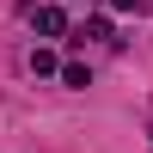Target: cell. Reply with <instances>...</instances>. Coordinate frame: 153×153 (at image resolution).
<instances>
[{"instance_id":"6da1fadb","label":"cell","mask_w":153,"mask_h":153,"mask_svg":"<svg viewBox=\"0 0 153 153\" xmlns=\"http://www.w3.org/2000/svg\"><path fill=\"white\" fill-rule=\"evenodd\" d=\"M37 31L43 37H68V12L61 6H37Z\"/></svg>"},{"instance_id":"7a4b0ae2","label":"cell","mask_w":153,"mask_h":153,"mask_svg":"<svg viewBox=\"0 0 153 153\" xmlns=\"http://www.w3.org/2000/svg\"><path fill=\"white\" fill-rule=\"evenodd\" d=\"M61 86L86 92V86H92V68H86V61H61Z\"/></svg>"},{"instance_id":"3957f363","label":"cell","mask_w":153,"mask_h":153,"mask_svg":"<svg viewBox=\"0 0 153 153\" xmlns=\"http://www.w3.org/2000/svg\"><path fill=\"white\" fill-rule=\"evenodd\" d=\"M31 74H61V55L37 43V49H31Z\"/></svg>"},{"instance_id":"277c9868","label":"cell","mask_w":153,"mask_h":153,"mask_svg":"<svg viewBox=\"0 0 153 153\" xmlns=\"http://www.w3.org/2000/svg\"><path fill=\"white\" fill-rule=\"evenodd\" d=\"M74 37H80V43H86V37H110V19H86L80 31H74Z\"/></svg>"},{"instance_id":"5b68a950","label":"cell","mask_w":153,"mask_h":153,"mask_svg":"<svg viewBox=\"0 0 153 153\" xmlns=\"http://www.w3.org/2000/svg\"><path fill=\"white\" fill-rule=\"evenodd\" d=\"M110 6H117V12H135V19H141V12H147V0H110Z\"/></svg>"}]
</instances>
